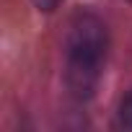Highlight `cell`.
I'll return each instance as SVG.
<instances>
[{"label": "cell", "instance_id": "1", "mask_svg": "<svg viewBox=\"0 0 132 132\" xmlns=\"http://www.w3.org/2000/svg\"><path fill=\"white\" fill-rule=\"evenodd\" d=\"M65 44H68L65 83H68V88L75 98H88V96H93V91L98 86L101 65H104L106 47H109L104 21L91 13L75 16L68 26Z\"/></svg>", "mask_w": 132, "mask_h": 132}, {"label": "cell", "instance_id": "2", "mask_svg": "<svg viewBox=\"0 0 132 132\" xmlns=\"http://www.w3.org/2000/svg\"><path fill=\"white\" fill-rule=\"evenodd\" d=\"M119 119H122V124H124L127 129H132V88L127 91V96H124V101H122Z\"/></svg>", "mask_w": 132, "mask_h": 132}, {"label": "cell", "instance_id": "3", "mask_svg": "<svg viewBox=\"0 0 132 132\" xmlns=\"http://www.w3.org/2000/svg\"><path fill=\"white\" fill-rule=\"evenodd\" d=\"M57 3H60V0H34V5L42 8V11H54Z\"/></svg>", "mask_w": 132, "mask_h": 132}]
</instances>
